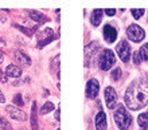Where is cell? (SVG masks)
<instances>
[{"label":"cell","instance_id":"cell-21","mask_svg":"<svg viewBox=\"0 0 148 130\" xmlns=\"http://www.w3.org/2000/svg\"><path fill=\"white\" fill-rule=\"evenodd\" d=\"M139 52H140V56L143 61H148V44H143Z\"/></svg>","mask_w":148,"mask_h":130},{"label":"cell","instance_id":"cell-28","mask_svg":"<svg viewBox=\"0 0 148 130\" xmlns=\"http://www.w3.org/2000/svg\"><path fill=\"white\" fill-rule=\"evenodd\" d=\"M7 82V77L4 75V73L0 70V83H5Z\"/></svg>","mask_w":148,"mask_h":130},{"label":"cell","instance_id":"cell-1","mask_svg":"<svg viewBox=\"0 0 148 130\" xmlns=\"http://www.w3.org/2000/svg\"><path fill=\"white\" fill-rule=\"evenodd\" d=\"M125 103L131 110H139L148 105V82L137 79L131 83L124 95Z\"/></svg>","mask_w":148,"mask_h":130},{"label":"cell","instance_id":"cell-8","mask_svg":"<svg viewBox=\"0 0 148 130\" xmlns=\"http://www.w3.org/2000/svg\"><path fill=\"white\" fill-rule=\"evenodd\" d=\"M14 55H15V56H14L15 58V62L20 67H28V66H31V59H30V56L26 55L23 51L16 50L15 52H14Z\"/></svg>","mask_w":148,"mask_h":130},{"label":"cell","instance_id":"cell-15","mask_svg":"<svg viewBox=\"0 0 148 130\" xmlns=\"http://www.w3.org/2000/svg\"><path fill=\"white\" fill-rule=\"evenodd\" d=\"M101 20H102V11H101V10H94L93 15H92V18H90L92 24L97 27V26H100Z\"/></svg>","mask_w":148,"mask_h":130},{"label":"cell","instance_id":"cell-3","mask_svg":"<svg viewBox=\"0 0 148 130\" xmlns=\"http://www.w3.org/2000/svg\"><path fill=\"white\" fill-rule=\"evenodd\" d=\"M114 62H116V58L110 50H104L98 58V65H100L101 70H109L114 65Z\"/></svg>","mask_w":148,"mask_h":130},{"label":"cell","instance_id":"cell-32","mask_svg":"<svg viewBox=\"0 0 148 130\" xmlns=\"http://www.w3.org/2000/svg\"><path fill=\"white\" fill-rule=\"evenodd\" d=\"M57 130H59V129H57Z\"/></svg>","mask_w":148,"mask_h":130},{"label":"cell","instance_id":"cell-4","mask_svg":"<svg viewBox=\"0 0 148 130\" xmlns=\"http://www.w3.org/2000/svg\"><path fill=\"white\" fill-rule=\"evenodd\" d=\"M127 34H128V38L132 40V42H141L144 39V30L139 27L137 24H131L127 30Z\"/></svg>","mask_w":148,"mask_h":130},{"label":"cell","instance_id":"cell-29","mask_svg":"<svg viewBox=\"0 0 148 130\" xmlns=\"http://www.w3.org/2000/svg\"><path fill=\"white\" fill-rule=\"evenodd\" d=\"M55 119L57 121H61V109H57V111H55Z\"/></svg>","mask_w":148,"mask_h":130},{"label":"cell","instance_id":"cell-19","mask_svg":"<svg viewBox=\"0 0 148 130\" xmlns=\"http://www.w3.org/2000/svg\"><path fill=\"white\" fill-rule=\"evenodd\" d=\"M0 129L1 130H12V126L10 125V122H8L4 117H1V115H0Z\"/></svg>","mask_w":148,"mask_h":130},{"label":"cell","instance_id":"cell-18","mask_svg":"<svg viewBox=\"0 0 148 130\" xmlns=\"http://www.w3.org/2000/svg\"><path fill=\"white\" fill-rule=\"evenodd\" d=\"M137 123H139V126H141V127H147L148 126V114L143 113V114L139 115V118H137Z\"/></svg>","mask_w":148,"mask_h":130},{"label":"cell","instance_id":"cell-2","mask_svg":"<svg viewBox=\"0 0 148 130\" xmlns=\"http://www.w3.org/2000/svg\"><path fill=\"white\" fill-rule=\"evenodd\" d=\"M114 122H116L117 127L121 130H127L131 126V122H132V117L129 114L127 109H125L123 105H119L117 106V110L114 113Z\"/></svg>","mask_w":148,"mask_h":130},{"label":"cell","instance_id":"cell-16","mask_svg":"<svg viewBox=\"0 0 148 130\" xmlns=\"http://www.w3.org/2000/svg\"><path fill=\"white\" fill-rule=\"evenodd\" d=\"M54 36V34H53V30H50V28H45V30L42 31V32H39V42H43V40H46V39H50Z\"/></svg>","mask_w":148,"mask_h":130},{"label":"cell","instance_id":"cell-24","mask_svg":"<svg viewBox=\"0 0 148 130\" xmlns=\"http://www.w3.org/2000/svg\"><path fill=\"white\" fill-rule=\"evenodd\" d=\"M14 103L16 105V106H19V107H22L23 106V98H22V95L20 94H16L15 97H14Z\"/></svg>","mask_w":148,"mask_h":130},{"label":"cell","instance_id":"cell-30","mask_svg":"<svg viewBox=\"0 0 148 130\" xmlns=\"http://www.w3.org/2000/svg\"><path fill=\"white\" fill-rule=\"evenodd\" d=\"M4 102H5V98H4V94L0 90V103H4Z\"/></svg>","mask_w":148,"mask_h":130},{"label":"cell","instance_id":"cell-26","mask_svg":"<svg viewBox=\"0 0 148 130\" xmlns=\"http://www.w3.org/2000/svg\"><path fill=\"white\" fill-rule=\"evenodd\" d=\"M51 67L54 70H57V73L59 74V70H58V67H59V55H57V56L54 58V61L51 62Z\"/></svg>","mask_w":148,"mask_h":130},{"label":"cell","instance_id":"cell-20","mask_svg":"<svg viewBox=\"0 0 148 130\" xmlns=\"http://www.w3.org/2000/svg\"><path fill=\"white\" fill-rule=\"evenodd\" d=\"M51 110H54V105L51 103V102H46V103L42 106V109H40V114H47V113H50Z\"/></svg>","mask_w":148,"mask_h":130},{"label":"cell","instance_id":"cell-22","mask_svg":"<svg viewBox=\"0 0 148 130\" xmlns=\"http://www.w3.org/2000/svg\"><path fill=\"white\" fill-rule=\"evenodd\" d=\"M131 12H132V15L135 19H140L141 16H143V14H144V10L143 8H140V10H136V8H132L131 10Z\"/></svg>","mask_w":148,"mask_h":130},{"label":"cell","instance_id":"cell-23","mask_svg":"<svg viewBox=\"0 0 148 130\" xmlns=\"http://www.w3.org/2000/svg\"><path fill=\"white\" fill-rule=\"evenodd\" d=\"M120 77H121V69L120 67H116V69L112 71V79L117 80V79H120Z\"/></svg>","mask_w":148,"mask_h":130},{"label":"cell","instance_id":"cell-25","mask_svg":"<svg viewBox=\"0 0 148 130\" xmlns=\"http://www.w3.org/2000/svg\"><path fill=\"white\" fill-rule=\"evenodd\" d=\"M141 61H143V59H141V56H140V52H139V51H135V52H133V63H135V65H140Z\"/></svg>","mask_w":148,"mask_h":130},{"label":"cell","instance_id":"cell-11","mask_svg":"<svg viewBox=\"0 0 148 130\" xmlns=\"http://www.w3.org/2000/svg\"><path fill=\"white\" fill-rule=\"evenodd\" d=\"M96 129L97 130H106V114L104 111H98V114L96 115Z\"/></svg>","mask_w":148,"mask_h":130},{"label":"cell","instance_id":"cell-7","mask_svg":"<svg viewBox=\"0 0 148 130\" xmlns=\"http://www.w3.org/2000/svg\"><path fill=\"white\" fill-rule=\"evenodd\" d=\"M104 97H105L106 106L109 107V109H113L114 105H116V102H117V94H116V91H114V88L110 87V86L106 87L105 91H104Z\"/></svg>","mask_w":148,"mask_h":130},{"label":"cell","instance_id":"cell-5","mask_svg":"<svg viewBox=\"0 0 148 130\" xmlns=\"http://www.w3.org/2000/svg\"><path fill=\"white\" fill-rule=\"evenodd\" d=\"M117 54H119L120 59L124 62V63H127V62L129 61V58H131V47H129L128 42L123 40V42L117 46Z\"/></svg>","mask_w":148,"mask_h":130},{"label":"cell","instance_id":"cell-31","mask_svg":"<svg viewBox=\"0 0 148 130\" xmlns=\"http://www.w3.org/2000/svg\"><path fill=\"white\" fill-rule=\"evenodd\" d=\"M3 59H4V55H3V52H1V51H0V63H1V62H3Z\"/></svg>","mask_w":148,"mask_h":130},{"label":"cell","instance_id":"cell-10","mask_svg":"<svg viewBox=\"0 0 148 130\" xmlns=\"http://www.w3.org/2000/svg\"><path fill=\"white\" fill-rule=\"evenodd\" d=\"M104 38H105L106 42L113 43L117 39V30L114 27L110 26V24H106L104 27Z\"/></svg>","mask_w":148,"mask_h":130},{"label":"cell","instance_id":"cell-6","mask_svg":"<svg viewBox=\"0 0 148 130\" xmlns=\"http://www.w3.org/2000/svg\"><path fill=\"white\" fill-rule=\"evenodd\" d=\"M5 111H7L10 117L12 119H16V121H20V122H23L27 119V115L24 113L23 110H20L19 107H15V106H7L5 107Z\"/></svg>","mask_w":148,"mask_h":130},{"label":"cell","instance_id":"cell-27","mask_svg":"<svg viewBox=\"0 0 148 130\" xmlns=\"http://www.w3.org/2000/svg\"><path fill=\"white\" fill-rule=\"evenodd\" d=\"M104 12H105L108 16H113L114 14H116V10H113V8H108V10H105Z\"/></svg>","mask_w":148,"mask_h":130},{"label":"cell","instance_id":"cell-17","mask_svg":"<svg viewBox=\"0 0 148 130\" xmlns=\"http://www.w3.org/2000/svg\"><path fill=\"white\" fill-rule=\"evenodd\" d=\"M30 18L34 19L35 22H38V23H40V22H47L46 16H43L42 14H39V12H36V11H30Z\"/></svg>","mask_w":148,"mask_h":130},{"label":"cell","instance_id":"cell-12","mask_svg":"<svg viewBox=\"0 0 148 130\" xmlns=\"http://www.w3.org/2000/svg\"><path fill=\"white\" fill-rule=\"evenodd\" d=\"M5 74L10 78H19L22 75V69L16 65H8L5 69Z\"/></svg>","mask_w":148,"mask_h":130},{"label":"cell","instance_id":"cell-14","mask_svg":"<svg viewBox=\"0 0 148 130\" xmlns=\"http://www.w3.org/2000/svg\"><path fill=\"white\" fill-rule=\"evenodd\" d=\"M98 50V43L97 42H92L89 44V46H86V48H85V55H86V65L89 63V59L92 58V55H93V52L94 51H97Z\"/></svg>","mask_w":148,"mask_h":130},{"label":"cell","instance_id":"cell-9","mask_svg":"<svg viewBox=\"0 0 148 130\" xmlns=\"http://www.w3.org/2000/svg\"><path fill=\"white\" fill-rule=\"evenodd\" d=\"M98 88H100V84L96 79H90L88 83H86V97L88 98H96L98 94Z\"/></svg>","mask_w":148,"mask_h":130},{"label":"cell","instance_id":"cell-13","mask_svg":"<svg viewBox=\"0 0 148 130\" xmlns=\"http://www.w3.org/2000/svg\"><path fill=\"white\" fill-rule=\"evenodd\" d=\"M31 130H39L38 115H36V102H32V109H31Z\"/></svg>","mask_w":148,"mask_h":130}]
</instances>
